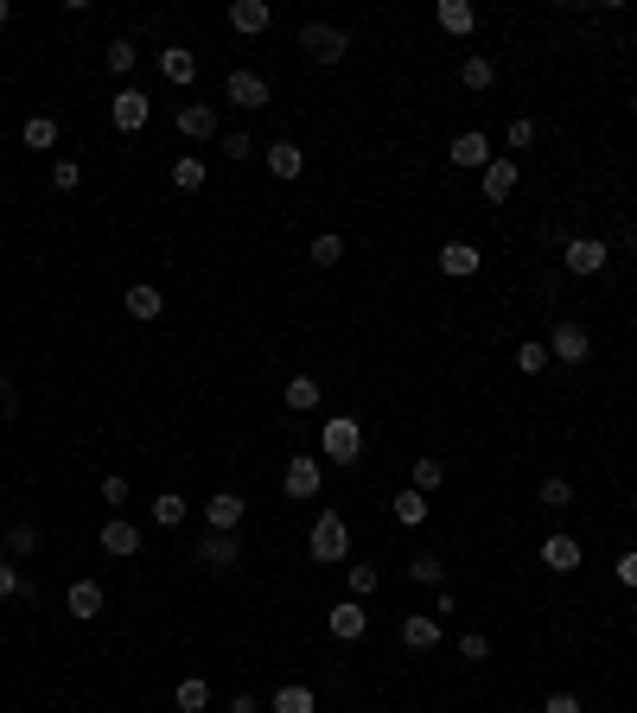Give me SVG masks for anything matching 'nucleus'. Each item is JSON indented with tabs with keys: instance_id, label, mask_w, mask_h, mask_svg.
Wrapping results in <instances>:
<instances>
[{
	"instance_id": "obj_1",
	"label": "nucleus",
	"mask_w": 637,
	"mask_h": 713,
	"mask_svg": "<svg viewBox=\"0 0 637 713\" xmlns=\"http://www.w3.org/2000/svg\"><path fill=\"white\" fill-rule=\"evenodd\" d=\"M357 452H364V427H357L351 414H332V421L319 427V459L325 465H351Z\"/></svg>"
},
{
	"instance_id": "obj_2",
	"label": "nucleus",
	"mask_w": 637,
	"mask_h": 713,
	"mask_svg": "<svg viewBox=\"0 0 637 713\" xmlns=\"http://www.w3.org/2000/svg\"><path fill=\"white\" fill-rule=\"evenodd\" d=\"M319 484H325V459H319V452H294V459H287V472H281V491L294 497V503H313Z\"/></svg>"
},
{
	"instance_id": "obj_3",
	"label": "nucleus",
	"mask_w": 637,
	"mask_h": 713,
	"mask_svg": "<svg viewBox=\"0 0 637 713\" xmlns=\"http://www.w3.org/2000/svg\"><path fill=\"white\" fill-rule=\"evenodd\" d=\"M306 548H313V561H344V554H351V529H344V516L338 510H319Z\"/></svg>"
},
{
	"instance_id": "obj_4",
	"label": "nucleus",
	"mask_w": 637,
	"mask_h": 713,
	"mask_svg": "<svg viewBox=\"0 0 637 713\" xmlns=\"http://www.w3.org/2000/svg\"><path fill=\"white\" fill-rule=\"evenodd\" d=\"M223 102H230V109H268V77L262 71H230L223 77Z\"/></svg>"
},
{
	"instance_id": "obj_5",
	"label": "nucleus",
	"mask_w": 637,
	"mask_h": 713,
	"mask_svg": "<svg viewBox=\"0 0 637 713\" xmlns=\"http://www.w3.org/2000/svg\"><path fill=\"white\" fill-rule=\"evenodd\" d=\"M548 357H561V363H587V357H593V338H587V325H574V319H555V332H548Z\"/></svg>"
},
{
	"instance_id": "obj_6",
	"label": "nucleus",
	"mask_w": 637,
	"mask_h": 713,
	"mask_svg": "<svg viewBox=\"0 0 637 713\" xmlns=\"http://www.w3.org/2000/svg\"><path fill=\"white\" fill-rule=\"evenodd\" d=\"M478 185H485V204H504L516 185H523V160H510V153H497V160L478 172Z\"/></svg>"
},
{
	"instance_id": "obj_7",
	"label": "nucleus",
	"mask_w": 637,
	"mask_h": 713,
	"mask_svg": "<svg viewBox=\"0 0 637 713\" xmlns=\"http://www.w3.org/2000/svg\"><path fill=\"white\" fill-rule=\"evenodd\" d=\"M243 516H249V503L236 497V491H211V503H204V523H211V535H236V529H243Z\"/></svg>"
},
{
	"instance_id": "obj_8",
	"label": "nucleus",
	"mask_w": 637,
	"mask_h": 713,
	"mask_svg": "<svg viewBox=\"0 0 637 713\" xmlns=\"http://www.w3.org/2000/svg\"><path fill=\"white\" fill-rule=\"evenodd\" d=\"M300 51H306L313 64H338V58H344V32L313 20V26H300Z\"/></svg>"
},
{
	"instance_id": "obj_9",
	"label": "nucleus",
	"mask_w": 637,
	"mask_h": 713,
	"mask_svg": "<svg viewBox=\"0 0 637 713\" xmlns=\"http://www.w3.org/2000/svg\"><path fill=\"white\" fill-rule=\"evenodd\" d=\"M561 262H567V274H599V268L612 262V249H606L599 236H574V242L561 249Z\"/></svg>"
},
{
	"instance_id": "obj_10",
	"label": "nucleus",
	"mask_w": 637,
	"mask_h": 713,
	"mask_svg": "<svg viewBox=\"0 0 637 713\" xmlns=\"http://www.w3.org/2000/svg\"><path fill=\"white\" fill-rule=\"evenodd\" d=\"M192 561H198L204 573H230L236 561H243V542H236V535H204V542H198V554H192Z\"/></svg>"
},
{
	"instance_id": "obj_11",
	"label": "nucleus",
	"mask_w": 637,
	"mask_h": 713,
	"mask_svg": "<svg viewBox=\"0 0 637 713\" xmlns=\"http://www.w3.org/2000/svg\"><path fill=\"white\" fill-rule=\"evenodd\" d=\"M109 115H115V128H122V134H141L147 115H153V102H147V90H115Z\"/></svg>"
},
{
	"instance_id": "obj_12",
	"label": "nucleus",
	"mask_w": 637,
	"mask_h": 713,
	"mask_svg": "<svg viewBox=\"0 0 637 713\" xmlns=\"http://www.w3.org/2000/svg\"><path fill=\"white\" fill-rule=\"evenodd\" d=\"M96 542H102V554H115V561H134V554H141V529H134L128 516H109Z\"/></svg>"
},
{
	"instance_id": "obj_13",
	"label": "nucleus",
	"mask_w": 637,
	"mask_h": 713,
	"mask_svg": "<svg viewBox=\"0 0 637 713\" xmlns=\"http://www.w3.org/2000/svg\"><path fill=\"white\" fill-rule=\"evenodd\" d=\"M446 160H453V166H466V172H485L491 160H497V153H491V141H485V134H453V147H446Z\"/></svg>"
},
{
	"instance_id": "obj_14",
	"label": "nucleus",
	"mask_w": 637,
	"mask_h": 713,
	"mask_svg": "<svg viewBox=\"0 0 637 713\" xmlns=\"http://www.w3.org/2000/svg\"><path fill=\"white\" fill-rule=\"evenodd\" d=\"M325 624H332L338 643H357V637L370 631V612H364V599H344V605H332V612H325Z\"/></svg>"
},
{
	"instance_id": "obj_15",
	"label": "nucleus",
	"mask_w": 637,
	"mask_h": 713,
	"mask_svg": "<svg viewBox=\"0 0 637 713\" xmlns=\"http://www.w3.org/2000/svg\"><path fill=\"white\" fill-rule=\"evenodd\" d=\"M478 268H485L478 242H466V236H459V242H446V249H440V274H453V281H472Z\"/></svg>"
},
{
	"instance_id": "obj_16",
	"label": "nucleus",
	"mask_w": 637,
	"mask_h": 713,
	"mask_svg": "<svg viewBox=\"0 0 637 713\" xmlns=\"http://www.w3.org/2000/svg\"><path fill=\"white\" fill-rule=\"evenodd\" d=\"M122 306H128V319H141V325H153L166 312V293L153 287V281H134L128 293H122Z\"/></svg>"
},
{
	"instance_id": "obj_17",
	"label": "nucleus",
	"mask_w": 637,
	"mask_h": 713,
	"mask_svg": "<svg viewBox=\"0 0 637 713\" xmlns=\"http://www.w3.org/2000/svg\"><path fill=\"white\" fill-rule=\"evenodd\" d=\"M402 643H408L415 656L440 650V618H434V612H408V618H402Z\"/></svg>"
},
{
	"instance_id": "obj_18",
	"label": "nucleus",
	"mask_w": 637,
	"mask_h": 713,
	"mask_svg": "<svg viewBox=\"0 0 637 713\" xmlns=\"http://www.w3.org/2000/svg\"><path fill=\"white\" fill-rule=\"evenodd\" d=\"M102 605H109V599H102V586H96V580H77L71 593H64V612H71L77 624H96V618H102Z\"/></svg>"
},
{
	"instance_id": "obj_19",
	"label": "nucleus",
	"mask_w": 637,
	"mask_h": 713,
	"mask_svg": "<svg viewBox=\"0 0 637 713\" xmlns=\"http://www.w3.org/2000/svg\"><path fill=\"white\" fill-rule=\"evenodd\" d=\"M434 20H440V32H453V39H472V32H478V7H472V0H440Z\"/></svg>"
},
{
	"instance_id": "obj_20",
	"label": "nucleus",
	"mask_w": 637,
	"mask_h": 713,
	"mask_svg": "<svg viewBox=\"0 0 637 713\" xmlns=\"http://www.w3.org/2000/svg\"><path fill=\"white\" fill-rule=\"evenodd\" d=\"M580 561H587V554H580L574 535H548L542 542V567L548 573H580Z\"/></svg>"
},
{
	"instance_id": "obj_21",
	"label": "nucleus",
	"mask_w": 637,
	"mask_h": 713,
	"mask_svg": "<svg viewBox=\"0 0 637 713\" xmlns=\"http://www.w3.org/2000/svg\"><path fill=\"white\" fill-rule=\"evenodd\" d=\"M160 77L172 83V90H185V83H198V58L185 45H166L160 51Z\"/></svg>"
},
{
	"instance_id": "obj_22",
	"label": "nucleus",
	"mask_w": 637,
	"mask_h": 713,
	"mask_svg": "<svg viewBox=\"0 0 637 713\" xmlns=\"http://www.w3.org/2000/svg\"><path fill=\"white\" fill-rule=\"evenodd\" d=\"M179 134H185V141H211V134H217V109H211V102H185V109H179Z\"/></svg>"
},
{
	"instance_id": "obj_23",
	"label": "nucleus",
	"mask_w": 637,
	"mask_h": 713,
	"mask_svg": "<svg viewBox=\"0 0 637 713\" xmlns=\"http://www.w3.org/2000/svg\"><path fill=\"white\" fill-rule=\"evenodd\" d=\"M230 26L243 32V39H255V32H268V26H274L268 0H236V7H230Z\"/></svg>"
},
{
	"instance_id": "obj_24",
	"label": "nucleus",
	"mask_w": 637,
	"mask_h": 713,
	"mask_svg": "<svg viewBox=\"0 0 637 713\" xmlns=\"http://www.w3.org/2000/svg\"><path fill=\"white\" fill-rule=\"evenodd\" d=\"M268 172H274V179H287V185H294L300 172H306V153H300V141H274V147H268Z\"/></svg>"
},
{
	"instance_id": "obj_25",
	"label": "nucleus",
	"mask_w": 637,
	"mask_h": 713,
	"mask_svg": "<svg viewBox=\"0 0 637 713\" xmlns=\"http://www.w3.org/2000/svg\"><path fill=\"white\" fill-rule=\"evenodd\" d=\"M268 713H319V694L306 688V682H287V688H274Z\"/></svg>"
},
{
	"instance_id": "obj_26",
	"label": "nucleus",
	"mask_w": 637,
	"mask_h": 713,
	"mask_svg": "<svg viewBox=\"0 0 637 713\" xmlns=\"http://www.w3.org/2000/svg\"><path fill=\"white\" fill-rule=\"evenodd\" d=\"M459 83H466L472 96H485L491 83H497V64L485 58V51H472V58H459Z\"/></svg>"
},
{
	"instance_id": "obj_27",
	"label": "nucleus",
	"mask_w": 637,
	"mask_h": 713,
	"mask_svg": "<svg viewBox=\"0 0 637 713\" xmlns=\"http://www.w3.org/2000/svg\"><path fill=\"white\" fill-rule=\"evenodd\" d=\"M172 707H179V713H204V707H211V682H204V675H185V682L172 688Z\"/></svg>"
},
{
	"instance_id": "obj_28",
	"label": "nucleus",
	"mask_w": 637,
	"mask_h": 713,
	"mask_svg": "<svg viewBox=\"0 0 637 713\" xmlns=\"http://www.w3.org/2000/svg\"><path fill=\"white\" fill-rule=\"evenodd\" d=\"M440 484H446V465H440V459H415V465H408V491L434 497Z\"/></svg>"
},
{
	"instance_id": "obj_29",
	"label": "nucleus",
	"mask_w": 637,
	"mask_h": 713,
	"mask_svg": "<svg viewBox=\"0 0 637 713\" xmlns=\"http://www.w3.org/2000/svg\"><path fill=\"white\" fill-rule=\"evenodd\" d=\"M185 516H192V503H185L179 491H160V497H153V523H160V529H179Z\"/></svg>"
},
{
	"instance_id": "obj_30",
	"label": "nucleus",
	"mask_w": 637,
	"mask_h": 713,
	"mask_svg": "<svg viewBox=\"0 0 637 713\" xmlns=\"http://www.w3.org/2000/svg\"><path fill=\"white\" fill-rule=\"evenodd\" d=\"M20 141H26L32 153H51V147H58V121H51V115H32L26 128H20Z\"/></svg>"
},
{
	"instance_id": "obj_31",
	"label": "nucleus",
	"mask_w": 637,
	"mask_h": 713,
	"mask_svg": "<svg viewBox=\"0 0 637 713\" xmlns=\"http://www.w3.org/2000/svg\"><path fill=\"white\" fill-rule=\"evenodd\" d=\"M389 516H395L402 529H421V523H427V497H421V491H402V497L389 503Z\"/></svg>"
},
{
	"instance_id": "obj_32",
	"label": "nucleus",
	"mask_w": 637,
	"mask_h": 713,
	"mask_svg": "<svg viewBox=\"0 0 637 713\" xmlns=\"http://www.w3.org/2000/svg\"><path fill=\"white\" fill-rule=\"evenodd\" d=\"M281 402L294 408V414H313V408H319V382H313V376H294V382H287V395H281Z\"/></svg>"
},
{
	"instance_id": "obj_33",
	"label": "nucleus",
	"mask_w": 637,
	"mask_h": 713,
	"mask_svg": "<svg viewBox=\"0 0 637 713\" xmlns=\"http://www.w3.org/2000/svg\"><path fill=\"white\" fill-rule=\"evenodd\" d=\"M344 580H351V599H370L376 586H383V573H376V561H351V567H344Z\"/></svg>"
},
{
	"instance_id": "obj_34",
	"label": "nucleus",
	"mask_w": 637,
	"mask_h": 713,
	"mask_svg": "<svg viewBox=\"0 0 637 713\" xmlns=\"http://www.w3.org/2000/svg\"><path fill=\"white\" fill-rule=\"evenodd\" d=\"M172 191H204V160L179 153V160H172Z\"/></svg>"
},
{
	"instance_id": "obj_35",
	"label": "nucleus",
	"mask_w": 637,
	"mask_h": 713,
	"mask_svg": "<svg viewBox=\"0 0 637 713\" xmlns=\"http://www.w3.org/2000/svg\"><path fill=\"white\" fill-rule=\"evenodd\" d=\"M402 573H408L415 586H440V580H446V561H440V554H415Z\"/></svg>"
},
{
	"instance_id": "obj_36",
	"label": "nucleus",
	"mask_w": 637,
	"mask_h": 713,
	"mask_svg": "<svg viewBox=\"0 0 637 713\" xmlns=\"http://www.w3.org/2000/svg\"><path fill=\"white\" fill-rule=\"evenodd\" d=\"M7 548L20 554V561H26V554H39V523H26V516H20V523L7 529Z\"/></svg>"
},
{
	"instance_id": "obj_37",
	"label": "nucleus",
	"mask_w": 637,
	"mask_h": 713,
	"mask_svg": "<svg viewBox=\"0 0 637 713\" xmlns=\"http://www.w3.org/2000/svg\"><path fill=\"white\" fill-rule=\"evenodd\" d=\"M504 141H510V160H516V153H529V147H536V121H529V115H516L510 128H504Z\"/></svg>"
},
{
	"instance_id": "obj_38",
	"label": "nucleus",
	"mask_w": 637,
	"mask_h": 713,
	"mask_svg": "<svg viewBox=\"0 0 637 713\" xmlns=\"http://www.w3.org/2000/svg\"><path fill=\"white\" fill-rule=\"evenodd\" d=\"M516 370H523V376H536V370H548V344H536V338H523V344H516Z\"/></svg>"
},
{
	"instance_id": "obj_39",
	"label": "nucleus",
	"mask_w": 637,
	"mask_h": 713,
	"mask_svg": "<svg viewBox=\"0 0 637 713\" xmlns=\"http://www.w3.org/2000/svg\"><path fill=\"white\" fill-rule=\"evenodd\" d=\"M313 262H319V268H338V262H344V236H332V230L313 236Z\"/></svg>"
},
{
	"instance_id": "obj_40",
	"label": "nucleus",
	"mask_w": 637,
	"mask_h": 713,
	"mask_svg": "<svg viewBox=\"0 0 637 713\" xmlns=\"http://www.w3.org/2000/svg\"><path fill=\"white\" fill-rule=\"evenodd\" d=\"M574 503V484L567 478H542V510H567Z\"/></svg>"
},
{
	"instance_id": "obj_41",
	"label": "nucleus",
	"mask_w": 637,
	"mask_h": 713,
	"mask_svg": "<svg viewBox=\"0 0 637 713\" xmlns=\"http://www.w3.org/2000/svg\"><path fill=\"white\" fill-rule=\"evenodd\" d=\"M102 58H109V71H115V77H128V71H134V58H141V51H134L128 39H115L109 51H102Z\"/></svg>"
},
{
	"instance_id": "obj_42",
	"label": "nucleus",
	"mask_w": 637,
	"mask_h": 713,
	"mask_svg": "<svg viewBox=\"0 0 637 713\" xmlns=\"http://www.w3.org/2000/svg\"><path fill=\"white\" fill-rule=\"evenodd\" d=\"M51 185H58V191H77V185H83V166H77V160H51Z\"/></svg>"
},
{
	"instance_id": "obj_43",
	"label": "nucleus",
	"mask_w": 637,
	"mask_h": 713,
	"mask_svg": "<svg viewBox=\"0 0 637 713\" xmlns=\"http://www.w3.org/2000/svg\"><path fill=\"white\" fill-rule=\"evenodd\" d=\"M217 147H223V160H255V141H249L243 128H236V134H223Z\"/></svg>"
},
{
	"instance_id": "obj_44",
	"label": "nucleus",
	"mask_w": 637,
	"mask_h": 713,
	"mask_svg": "<svg viewBox=\"0 0 637 713\" xmlns=\"http://www.w3.org/2000/svg\"><path fill=\"white\" fill-rule=\"evenodd\" d=\"M459 656H466V663H485V656H491V637H485V631H466V637H459Z\"/></svg>"
},
{
	"instance_id": "obj_45",
	"label": "nucleus",
	"mask_w": 637,
	"mask_h": 713,
	"mask_svg": "<svg viewBox=\"0 0 637 713\" xmlns=\"http://www.w3.org/2000/svg\"><path fill=\"white\" fill-rule=\"evenodd\" d=\"M20 593H26L20 567H13V561H0V599H20Z\"/></svg>"
},
{
	"instance_id": "obj_46",
	"label": "nucleus",
	"mask_w": 637,
	"mask_h": 713,
	"mask_svg": "<svg viewBox=\"0 0 637 713\" xmlns=\"http://www.w3.org/2000/svg\"><path fill=\"white\" fill-rule=\"evenodd\" d=\"M102 503H115V510L128 503V478H122V472H109V478H102Z\"/></svg>"
},
{
	"instance_id": "obj_47",
	"label": "nucleus",
	"mask_w": 637,
	"mask_h": 713,
	"mask_svg": "<svg viewBox=\"0 0 637 713\" xmlns=\"http://www.w3.org/2000/svg\"><path fill=\"white\" fill-rule=\"evenodd\" d=\"M618 586H631V593H637V548L618 554Z\"/></svg>"
},
{
	"instance_id": "obj_48",
	"label": "nucleus",
	"mask_w": 637,
	"mask_h": 713,
	"mask_svg": "<svg viewBox=\"0 0 637 713\" xmlns=\"http://www.w3.org/2000/svg\"><path fill=\"white\" fill-rule=\"evenodd\" d=\"M542 713H580V701H574V694H548Z\"/></svg>"
},
{
	"instance_id": "obj_49",
	"label": "nucleus",
	"mask_w": 637,
	"mask_h": 713,
	"mask_svg": "<svg viewBox=\"0 0 637 713\" xmlns=\"http://www.w3.org/2000/svg\"><path fill=\"white\" fill-rule=\"evenodd\" d=\"M230 713H262V701H255V694H236V701H230Z\"/></svg>"
},
{
	"instance_id": "obj_50",
	"label": "nucleus",
	"mask_w": 637,
	"mask_h": 713,
	"mask_svg": "<svg viewBox=\"0 0 637 713\" xmlns=\"http://www.w3.org/2000/svg\"><path fill=\"white\" fill-rule=\"evenodd\" d=\"M7 20H13V7H7V0H0V26H7Z\"/></svg>"
},
{
	"instance_id": "obj_51",
	"label": "nucleus",
	"mask_w": 637,
	"mask_h": 713,
	"mask_svg": "<svg viewBox=\"0 0 637 713\" xmlns=\"http://www.w3.org/2000/svg\"><path fill=\"white\" fill-rule=\"evenodd\" d=\"M0 389H7V395H13V382H7V370H0Z\"/></svg>"
},
{
	"instance_id": "obj_52",
	"label": "nucleus",
	"mask_w": 637,
	"mask_h": 713,
	"mask_svg": "<svg viewBox=\"0 0 637 713\" xmlns=\"http://www.w3.org/2000/svg\"><path fill=\"white\" fill-rule=\"evenodd\" d=\"M631 115H637V90H631Z\"/></svg>"
},
{
	"instance_id": "obj_53",
	"label": "nucleus",
	"mask_w": 637,
	"mask_h": 713,
	"mask_svg": "<svg viewBox=\"0 0 637 713\" xmlns=\"http://www.w3.org/2000/svg\"><path fill=\"white\" fill-rule=\"evenodd\" d=\"M631 624H637V612H631Z\"/></svg>"
}]
</instances>
